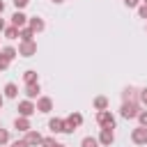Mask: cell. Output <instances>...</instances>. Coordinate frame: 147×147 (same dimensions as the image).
Returning a JSON list of instances; mask_svg holds the SVG:
<instances>
[{"mask_svg":"<svg viewBox=\"0 0 147 147\" xmlns=\"http://www.w3.org/2000/svg\"><path fill=\"white\" fill-rule=\"evenodd\" d=\"M138 113H140V106H138V101H122L119 115H122L124 119H133V117H138Z\"/></svg>","mask_w":147,"mask_h":147,"instance_id":"cell-1","label":"cell"},{"mask_svg":"<svg viewBox=\"0 0 147 147\" xmlns=\"http://www.w3.org/2000/svg\"><path fill=\"white\" fill-rule=\"evenodd\" d=\"M80 124H83V115H80V113H71V115L64 119V133H74Z\"/></svg>","mask_w":147,"mask_h":147,"instance_id":"cell-2","label":"cell"},{"mask_svg":"<svg viewBox=\"0 0 147 147\" xmlns=\"http://www.w3.org/2000/svg\"><path fill=\"white\" fill-rule=\"evenodd\" d=\"M96 124L99 126H108V129H115V115L106 108V110H99L96 113Z\"/></svg>","mask_w":147,"mask_h":147,"instance_id":"cell-3","label":"cell"},{"mask_svg":"<svg viewBox=\"0 0 147 147\" xmlns=\"http://www.w3.org/2000/svg\"><path fill=\"white\" fill-rule=\"evenodd\" d=\"M99 145L101 147H110L113 142H115V131L113 129H108V126H101V133H99Z\"/></svg>","mask_w":147,"mask_h":147,"instance_id":"cell-4","label":"cell"},{"mask_svg":"<svg viewBox=\"0 0 147 147\" xmlns=\"http://www.w3.org/2000/svg\"><path fill=\"white\" fill-rule=\"evenodd\" d=\"M16 51H18V55H23V57H32V55H37V44H34V39H32V41H21Z\"/></svg>","mask_w":147,"mask_h":147,"instance_id":"cell-5","label":"cell"},{"mask_svg":"<svg viewBox=\"0 0 147 147\" xmlns=\"http://www.w3.org/2000/svg\"><path fill=\"white\" fill-rule=\"evenodd\" d=\"M131 140L136 145H147V126H136L131 131Z\"/></svg>","mask_w":147,"mask_h":147,"instance_id":"cell-6","label":"cell"},{"mask_svg":"<svg viewBox=\"0 0 147 147\" xmlns=\"http://www.w3.org/2000/svg\"><path fill=\"white\" fill-rule=\"evenodd\" d=\"M30 147H39L41 145V140H44V136L39 133V131H34V129H30V131H25V138H23Z\"/></svg>","mask_w":147,"mask_h":147,"instance_id":"cell-7","label":"cell"},{"mask_svg":"<svg viewBox=\"0 0 147 147\" xmlns=\"http://www.w3.org/2000/svg\"><path fill=\"white\" fill-rule=\"evenodd\" d=\"M34 110H37V106L32 103V99H23L18 103V115H23V117H30Z\"/></svg>","mask_w":147,"mask_h":147,"instance_id":"cell-8","label":"cell"},{"mask_svg":"<svg viewBox=\"0 0 147 147\" xmlns=\"http://www.w3.org/2000/svg\"><path fill=\"white\" fill-rule=\"evenodd\" d=\"M28 28L37 34V32H44L46 23H44V18H39V16H28Z\"/></svg>","mask_w":147,"mask_h":147,"instance_id":"cell-9","label":"cell"},{"mask_svg":"<svg viewBox=\"0 0 147 147\" xmlns=\"http://www.w3.org/2000/svg\"><path fill=\"white\" fill-rule=\"evenodd\" d=\"M34 106H37L39 113H51L53 110V99L51 96H37V103Z\"/></svg>","mask_w":147,"mask_h":147,"instance_id":"cell-10","label":"cell"},{"mask_svg":"<svg viewBox=\"0 0 147 147\" xmlns=\"http://www.w3.org/2000/svg\"><path fill=\"white\" fill-rule=\"evenodd\" d=\"M14 129H18V131H23V133H25V131H30V129H32V124H30V119H28V117L18 115V117L14 119Z\"/></svg>","mask_w":147,"mask_h":147,"instance_id":"cell-11","label":"cell"},{"mask_svg":"<svg viewBox=\"0 0 147 147\" xmlns=\"http://www.w3.org/2000/svg\"><path fill=\"white\" fill-rule=\"evenodd\" d=\"M11 25H16V28L28 25V16H25L21 9H16V11H14V16H11Z\"/></svg>","mask_w":147,"mask_h":147,"instance_id":"cell-12","label":"cell"},{"mask_svg":"<svg viewBox=\"0 0 147 147\" xmlns=\"http://www.w3.org/2000/svg\"><path fill=\"white\" fill-rule=\"evenodd\" d=\"M48 129H51L53 133H64V119H60V117L48 119Z\"/></svg>","mask_w":147,"mask_h":147,"instance_id":"cell-13","label":"cell"},{"mask_svg":"<svg viewBox=\"0 0 147 147\" xmlns=\"http://www.w3.org/2000/svg\"><path fill=\"white\" fill-rule=\"evenodd\" d=\"M2 94H5V99H16L18 96V85L16 83H7L5 90H2Z\"/></svg>","mask_w":147,"mask_h":147,"instance_id":"cell-14","label":"cell"},{"mask_svg":"<svg viewBox=\"0 0 147 147\" xmlns=\"http://www.w3.org/2000/svg\"><path fill=\"white\" fill-rule=\"evenodd\" d=\"M39 92H41L39 83H28V85H25V96H28V99H37Z\"/></svg>","mask_w":147,"mask_h":147,"instance_id":"cell-15","label":"cell"},{"mask_svg":"<svg viewBox=\"0 0 147 147\" xmlns=\"http://www.w3.org/2000/svg\"><path fill=\"white\" fill-rule=\"evenodd\" d=\"M0 55H2L5 60H9V62H11V60L18 55V51H16L14 46H2V48H0Z\"/></svg>","mask_w":147,"mask_h":147,"instance_id":"cell-16","label":"cell"},{"mask_svg":"<svg viewBox=\"0 0 147 147\" xmlns=\"http://www.w3.org/2000/svg\"><path fill=\"white\" fill-rule=\"evenodd\" d=\"M136 94H138V90H136L133 85H129V87H124V92H122V101H136Z\"/></svg>","mask_w":147,"mask_h":147,"instance_id":"cell-17","label":"cell"},{"mask_svg":"<svg viewBox=\"0 0 147 147\" xmlns=\"http://www.w3.org/2000/svg\"><path fill=\"white\" fill-rule=\"evenodd\" d=\"M18 37H21V41H32L34 32H32L28 25H23V28H18Z\"/></svg>","mask_w":147,"mask_h":147,"instance_id":"cell-18","label":"cell"},{"mask_svg":"<svg viewBox=\"0 0 147 147\" xmlns=\"http://www.w3.org/2000/svg\"><path fill=\"white\" fill-rule=\"evenodd\" d=\"M23 80H25V85H28V83H39V76H37L34 69H28V71L23 74Z\"/></svg>","mask_w":147,"mask_h":147,"instance_id":"cell-19","label":"cell"},{"mask_svg":"<svg viewBox=\"0 0 147 147\" xmlns=\"http://www.w3.org/2000/svg\"><path fill=\"white\" fill-rule=\"evenodd\" d=\"M2 32H5V39H16V37H18V28H16V25H9V28H5Z\"/></svg>","mask_w":147,"mask_h":147,"instance_id":"cell-20","label":"cell"},{"mask_svg":"<svg viewBox=\"0 0 147 147\" xmlns=\"http://www.w3.org/2000/svg\"><path fill=\"white\" fill-rule=\"evenodd\" d=\"M94 108H96V110H106V108H108V99H106L103 94L96 96V99H94Z\"/></svg>","mask_w":147,"mask_h":147,"instance_id":"cell-21","label":"cell"},{"mask_svg":"<svg viewBox=\"0 0 147 147\" xmlns=\"http://www.w3.org/2000/svg\"><path fill=\"white\" fill-rule=\"evenodd\" d=\"M80 147H99V140L92 138V136H85V138L80 140Z\"/></svg>","mask_w":147,"mask_h":147,"instance_id":"cell-22","label":"cell"},{"mask_svg":"<svg viewBox=\"0 0 147 147\" xmlns=\"http://www.w3.org/2000/svg\"><path fill=\"white\" fill-rule=\"evenodd\" d=\"M7 142H9V131L0 126V147H2V145H7Z\"/></svg>","mask_w":147,"mask_h":147,"instance_id":"cell-23","label":"cell"},{"mask_svg":"<svg viewBox=\"0 0 147 147\" xmlns=\"http://www.w3.org/2000/svg\"><path fill=\"white\" fill-rule=\"evenodd\" d=\"M57 145H60V142H57L55 138H44V140H41V147H57Z\"/></svg>","mask_w":147,"mask_h":147,"instance_id":"cell-24","label":"cell"},{"mask_svg":"<svg viewBox=\"0 0 147 147\" xmlns=\"http://www.w3.org/2000/svg\"><path fill=\"white\" fill-rule=\"evenodd\" d=\"M138 122H140V126H147V110L138 113Z\"/></svg>","mask_w":147,"mask_h":147,"instance_id":"cell-25","label":"cell"},{"mask_svg":"<svg viewBox=\"0 0 147 147\" xmlns=\"http://www.w3.org/2000/svg\"><path fill=\"white\" fill-rule=\"evenodd\" d=\"M138 99H140V103H142V106H147V87H142V90L138 92Z\"/></svg>","mask_w":147,"mask_h":147,"instance_id":"cell-26","label":"cell"},{"mask_svg":"<svg viewBox=\"0 0 147 147\" xmlns=\"http://www.w3.org/2000/svg\"><path fill=\"white\" fill-rule=\"evenodd\" d=\"M28 2L30 0H14V7L16 9H23V7H28Z\"/></svg>","mask_w":147,"mask_h":147,"instance_id":"cell-27","label":"cell"},{"mask_svg":"<svg viewBox=\"0 0 147 147\" xmlns=\"http://www.w3.org/2000/svg\"><path fill=\"white\" fill-rule=\"evenodd\" d=\"M138 16H140V18H147V5L138 7Z\"/></svg>","mask_w":147,"mask_h":147,"instance_id":"cell-28","label":"cell"},{"mask_svg":"<svg viewBox=\"0 0 147 147\" xmlns=\"http://www.w3.org/2000/svg\"><path fill=\"white\" fill-rule=\"evenodd\" d=\"M138 2H140V0H124V5H126L129 9H133V7H138Z\"/></svg>","mask_w":147,"mask_h":147,"instance_id":"cell-29","label":"cell"},{"mask_svg":"<svg viewBox=\"0 0 147 147\" xmlns=\"http://www.w3.org/2000/svg\"><path fill=\"white\" fill-rule=\"evenodd\" d=\"M7 67H9V60H5V57L0 55V71H5Z\"/></svg>","mask_w":147,"mask_h":147,"instance_id":"cell-30","label":"cell"},{"mask_svg":"<svg viewBox=\"0 0 147 147\" xmlns=\"http://www.w3.org/2000/svg\"><path fill=\"white\" fill-rule=\"evenodd\" d=\"M11 147H30L25 140H16V142H11Z\"/></svg>","mask_w":147,"mask_h":147,"instance_id":"cell-31","label":"cell"},{"mask_svg":"<svg viewBox=\"0 0 147 147\" xmlns=\"http://www.w3.org/2000/svg\"><path fill=\"white\" fill-rule=\"evenodd\" d=\"M5 28H7V25H5V21H2V18H0V32H2V30H5Z\"/></svg>","mask_w":147,"mask_h":147,"instance_id":"cell-32","label":"cell"},{"mask_svg":"<svg viewBox=\"0 0 147 147\" xmlns=\"http://www.w3.org/2000/svg\"><path fill=\"white\" fill-rule=\"evenodd\" d=\"M2 11H5V2L0 0V16H2Z\"/></svg>","mask_w":147,"mask_h":147,"instance_id":"cell-33","label":"cell"},{"mask_svg":"<svg viewBox=\"0 0 147 147\" xmlns=\"http://www.w3.org/2000/svg\"><path fill=\"white\" fill-rule=\"evenodd\" d=\"M2 103H5V94L0 92V108H2Z\"/></svg>","mask_w":147,"mask_h":147,"instance_id":"cell-34","label":"cell"},{"mask_svg":"<svg viewBox=\"0 0 147 147\" xmlns=\"http://www.w3.org/2000/svg\"><path fill=\"white\" fill-rule=\"evenodd\" d=\"M53 2H55V5H60V2H64V0H53Z\"/></svg>","mask_w":147,"mask_h":147,"instance_id":"cell-35","label":"cell"},{"mask_svg":"<svg viewBox=\"0 0 147 147\" xmlns=\"http://www.w3.org/2000/svg\"><path fill=\"white\" fill-rule=\"evenodd\" d=\"M142 5H147V0H142Z\"/></svg>","mask_w":147,"mask_h":147,"instance_id":"cell-36","label":"cell"},{"mask_svg":"<svg viewBox=\"0 0 147 147\" xmlns=\"http://www.w3.org/2000/svg\"><path fill=\"white\" fill-rule=\"evenodd\" d=\"M57 147H64V145H57Z\"/></svg>","mask_w":147,"mask_h":147,"instance_id":"cell-37","label":"cell"}]
</instances>
